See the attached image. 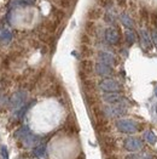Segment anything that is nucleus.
Here are the masks:
<instances>
[{
    "label": "nucleus",
    "mask_w": 157,
    "mask_h": 159,
    "mask_svg": "<svg viewBox=\"0 0 157 159\" xmlns=\"http://www.w3.org/2000/svg\"><path fill=\"white\" fill-rule=\"evenodd\" d=\"M23 143H24V146L27 147H30V146H34V145H36L38 142L40 141V137L38 135H34V134H29L28 136H26L23 140Z\"/></svg>",
    "instance_id": "obj_11"
},
{
    "label": "nucleus",
    "mask_w": 157,
    "mask_h": 159,
    "mask_svg": "<svg viewBox=\"0 0 157 159\" xmlns=\"http://www.w3.org/2000/svg\"><path fill=\"white\" fill-rule=\"evenodd\" d=\"M140 44L145 46V48H151L152 46V38H151V34L146 30V29H140Z\"/></svg>",
    "instance_id": "obj_10"
},
{
    "label": "nucleus",
    "mask_w": 157,
    "mask_h": 159,
    "mask_svg": "<svg viewBox=\"0 0 157 159\" xmlns=\"http://www.w3.org/2000/svg\"><path fill=\"white\" fill-rule=\"evenodd\" d=\"M103 100L110 105H128V101L118 93H108L103 96Z\"/></svg>",
    "instance_id": "obj_4"
},
{
    "label": "nucleus",
    "mask_w": 157,
    "mask_h": 159,
    "mask_svg": "<svg viewBox=\"0 0 157 159\" xmlns=\"http://www.w3.org/2000/svg\"><path fill=\"white\" fill-rule=\"evenodd\" d=\"M34 154L40 159L46 158V145H39L34 148Z\"/></svg>",
    "instance_id": "obj_14"
},
{
    "label": "nucleus",
    "mask_w": 157,
    "mask_h": 159,
    "mask_svg": "<svg viewBox=\"0 0 157 159\" xmlns=\"http://www.w3.org/2000/svg\"><path fill=\"white\" fill-rule=\"evenodd\" d=\"M99 88L103 91H105V93H118L121 90L120 83L114 79H110V78H106V79L102 80L99 83Z\"/></svg>",
    "instance_id": "obj_3"
},
{
    "label": "nucleus",
    "mask_w": 157,
    "mask_h": 159,
    "mask_svg": "<svg viewBox=\"0 0 157 159\" xmlns=\"http://www.w3.org/2000/svg\"><path fill=\"white\" fill-rule=\"evenodd\" d=\"M105 21L109 22V23H114L116 21V15L114 11H108L105 15Z\"/></svg>",
    "instance_id": "obj_18"
},
{
    "label": "nucleus",
    "mask_w": 157,
    "mask_h": 159,
    "mask_svg": "<svg viewBox=\"0 0 157 159\" xmlns=\"http://www.w3.org/2000/svg\"><path fill=\"white\" fill-rule=\"evenodd\" d=\"M125 148L129 152H137L143 148V142L137 137H128L125 141Z\"/></svg>",
    "instance_id": "obj_6"
},
{
    "label": "nucleus",
    "mask_w": 157,
    "mask_h": 159,
    "mask_svg": "<svg viewBox=\"0 0 157 159\" xmlns=\"http://www.w3.org/2000/svg\"><path fill=\"white\" fill-rule=\"evenodd\" d=\"M30 134V131H29V128L27 126V125H23L22 128H19L16 133H15V137L16 139H21V140H23L26 136H28Z\"/></svg>",
    "instance_id": "obj_15"
},
{
    "label": "nucleus",
    "mask_w": 157,
    "mask_h": 159,
    "mask_svg": "<svg viewBox=\"0 0 157 159\" xmlns=\"http://www.w3.org/2000/svg\"><path fill=\"white\" fill-rule=\"evenodd\" d=\"M95 72L100 77H110L112 74V68L111 66H108L103 62H98L95 65Z\"/></svg>",
    "instance_id": "obj_8"
},
{
    "label": "nucleus",
    "mask_w": 157,
    "mask_h": 159,
    "mask_svg": "<svg viewBox=\"0 0 157 159\" xmlns=\"http://www.w3.org/2000/svg\"><path fill=\"white\" fill-rule=\"evenodd\" d=\"M151 38H152V43L156 45L157 48V30H152L151 32Z\"/></svg>",
    "instance_id": "obj_21"
},
{
    "label": "nucleus",
    "mask_w": 157,
    "mask_h": 159,
    "mask_svg": "<svg viewBox=\"0 0 157 159\" xmlns=\"http://www.w3.org/2000/svg\"><path fill=\"white\" fill-rule=\"evenodd\" d=\"M145 139H146V141H147L149 143H151V145H154V143L157 142L156 135H155L154 131H151V130H149V131L145 133Z\"/></svg>",
    "instance_id": "obj_17"
},
{
    "label": "nucleus",
    "mask_w": 157,
    "mask_h": 159,
    "mask_svg": "<svg viewBox=\"0 0 157 159\" xmlns=\"http://www.w3.org/2000/svg\"><path fill=\"white\" fill-rule=\"evenodd\" d=\"M98 57H99V62H103V63L108 65V66H114V65L116 63V58H115V56L110 52L102 51V52H99Z\"/></svg>",
    "instance_id": "obj_9"
},
{
    "label": "nucleus",
    "mask_w": 157,
    "mask_h": 159,
    "mask_svg": "<svg viewBox=\"0 0 157 159\" xmlns=\"http://www.w3.org/2000/svg\"><path fill=\"white\" fill-rule=\"evenodd\" d=\"M27 100V93L26 91H17L16 93H13L10 101V105L15 109H18L24 105Z\"/></svg>",
    "instance_id": "obj_5"
},
{
    "label": "nucleus",
    "mask_w": 157,
    "mask_h": 159,
    "mask_svg": "<svg viewBox=\"0 0 157 159\" xmlns=\"http://www.w3.org/2000/svg\"><path fill=\"white\" fill-rule=\"evenodd\" d=\"M12 38V34H11V32L9 30V29H5V28H1L0 29V40L1 41H10Z\"/></svg>",
    "instance_id": "obj_16"
},
{
    "label": "nucleus",
    "mask_w": 157,
    "mask_h": 159,
    "mask_svg": "<svg viewBox=\"0 0 157 159\" xmlns=\"http://www.w3.org/2000/svg\"><path fill=\"white\" fill-rule=\"evenodd\" d=\"M128 159H152V157L147 154H132L128 157Z\"/></svg>",
    "instance_id": "obj_19"
},
{
    "label": "nucleus",
    "mask_w": 157,
    "mask_h": 159,
    "mask_svg": "<svg viewBox=\"0 0 157 159\" xmlns=\"http://www.w3.org/2000/svg\"><path fill=\"white\" fill-rule=\"evenodd\" d=\"M0 153H1V157H2V159H9L7 148H6L5 146H1V148H0Z\"/></svg>",
    "instance_id": "obj_20"
},
{
    "label": "nucleus",
    "mask_w": 157,
    "mask_h": 159,
    "mask_svg": "<svg viewBox=\"0 0 157 159\" xmlns=\"http://www.w3.org/2000/svg\"><path fill=\"white\" fill-rule=\"evenodd\" d=\"M116 128L121 133L125 134H135L138 131V124L131 119H120L116 121Z\"/></svg>",
    "instance_id": "obj_1"
},
{
    "label": "nucleus",
    "mask_w": 157,
    "mask_h": 159,
    "mask_svg": "<svg viewBox=\"0 0 157 159\" xmlns=\"http://www.w3.org/2000/svg\"><path fill=\"white\" fill-rule=\"evenodd\" d=\"M120 21H121V23L126 27L127 29H133L134 22H133V20H132L127 13H121L120 15Z\"/></svg>",
    "instance_id": "obj_12"
},
{
    "label": "nucleus",
    "mask_w": 157,
    "mask_h": 159,
    "mask_svg": "<svg viewBox=\"0 0 157 159\" xmlns=\"http://www.w3.org/2000/svg\"><path fill=\"white\" fill-rule=\"evenodd\" d=\"M155 95H156V96H157V86H156V88H155Z\"/></svg>",
    "instance_id": "obj_22"
},
{
    "label": "nucleus",
    "mask_w": 157,
    "mask_h": 159,
    "mask_svg": "<svg viewBox=\"0 0 157 159\" xmlns=\"http://www.w3.org/2000/svg\"><path fill=\"white\" fill-rule=\"evenodd\" d=\"M104 114L109 118H115L121 117L127 113V106L126 105H112V106H106L103 108Z\"/></svg>",
    "instance_id": "obj_2"
},
{
    "label": "nucleus",
    "mask_w": 157,
    "mask_h": 159,
    "mask_svg": "<svg viewBox=\"0 0 157 159\" xmlns=\"http://www.w3.org/2000/svg\"><path fill=\"white\" fill-rule=\"evenodd\" d=\"M125 38H126V41H127L128 45H133L137 40V34L133 29H127L125 32Z\"/></svg>",
    "instance_id": "obj_13"
},
{
    "label": "nucleus",
    "mask_w": 157,
    "mask_h": 159,
    "mask_svg": "<svg viewBox=\"0 0 157 159\" xmlns=\"http://www.w3.org/2000/svg\"><path fill=\"white\" fill-rule=\"evenodd\" d=\"M105 39L109 44H117L118 40H120V33H118L117 28L115 27H109L106 30H105Z\"/></svg>",
    "instance_id": "obj_7"
},
{
    "label": "nucleus",
    "mask_w": 157,
    "mask_h": 159,
    "mask_svg": "<svg viewBox=\"0 0 157 159\" xmlns=\"http://www.w3.org/2000/svg\"><path fill=\"white\" fill-rule=\"evenodd\" d=\"M156 112H157V108H156Z\"/></svg>",
    "instance_id": "obj_23"
}]
</instances>
